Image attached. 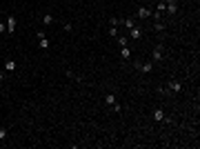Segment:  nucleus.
<instances>
[{"label": "nucleus", "mask_w": 200, "mask_h": 149, "mask_svg": "<svg viewBox=\"0 0 200 149\" xmlns=\"http://www.w3.org/2000/svg\"><path fill=\"white\" fill-rule=\"evenodd\" d=\"M162 45H158V47H153V51H151V60L153 62H160V60H162L165 58V54H162Z\"/></svg>", "instance_id": "obj_1"}, {"label": "nucleus", "mask_w": 200, "mask_h": 149, "mask_svg": "<svg viewBox=\"0 0 200 149\" xmlns=\"http://www.w3.org/2000/svg\"><path fill=\"white\" fill-rule=\"evenodd\" d=\"M38 40H40V49H49V38H47V33H42V31H40L38 33Z\"/></svg>", "instance_id": "obj_2"}, {"label": "nucleus", "mask_w": 200, "mask_h": 149, "mask_svg": "<svg viewBox=\"0 0 200 149\" xmlns=\"http://www.w3.org/2000/svg\"><path fill=\"white\" fill-rule=\"evenodd\" d=\"M169 91H176V94L182 91V82L180 80H169Z\"/></svg>", "instance_id": "obj_3"}, {"label": "nucleus", "mask_w": 200, "mask_h": 149, "mask_svg": "<svg viewBox=\"0 0 200 149\" xmlns=\"http://www.w3.org/2000/svg\"><path fill=\"white\" fill-rule=\"evenodd\" d=\"M138 69H142V73H149V71L153 69V60L145 62V65H142V62H138Z\"/></svg>", "instance_id": "obj_4"}, {"label": "nucleus", "mask_w": 200, "mask_h": 149, "mask_svg": "<svg viewBox=\"0 0 200 149\" xmlns=\"http://www.w3.org/2000/svg\"><path fill=\"white\" fill-rule=\"evenodd\" d=\"M7 31L9 33L16 31V18H14V16H7Z\"/></svg>", "instance_id": "obj_5"}, {"label": "nucleus", "mask_w": 200, "mask_h": 149, "mask_svg": "<svg viewBox=\"0 0 200 149\" xmlns=\"http://www.w3.org/2000/svg\"><path fill=\"white\" fill-rule=\"evenodd\" d=\"M165 5H167V14L174 16L176 14V0H165Z\"/></svg>", "instance_id": "obj_6"}, {"label": "nucleus", "mask_w": 200, "mask_h": 149, "mask_svg": "<svg viewBox=\"0 0 200 149\" xmlns=\"http://www.w3.org/2000/svg\"><path fill=\"white\" fill-rule=\"evenodd\" d=\"M149 16H151V11L147 9V7H140L138 9V18H149Z\"/></svg>", "instance_id": "obj_7"}, {"label": "nucleus", "mask_w": 200, "mask_h": 149, "mask_svg": "<svg viewBox=\"0 0 200 149\" xmlns=\"http://www.w3.org/2000/svg\"><path fill=\"white\" fill-rule=\"evenodd\" d=\"M122 25L127 27V29H134V27H136V18H125V20H122Z\"/></svg>", "instance_id": "obj_8"}, {"label": "nucleus", "mask_w": 200, "mask_h": 149, "mask_svg": "<svg viewBox=\"0 0 200 149\" xmlns=\"http://www.w3.org/2000/svg\"><path fill=\"white\" fill-rule=\"evenodd\" d=\"M162 118H165V111H162V109H156V111H153V120H156V123H162Z\"/></svg>", "instance_id": "obj_9"}, {"label": "nucleus", "mask_w": 200, "mask_h": 149, "mask_svg": "<svg viewBox=\"0 0 200 149\" xmlns=\"http://www.w3.org/2000/svg\"><path fill=\"white\" fill-rule=\"evenodd\" d=\"M14 69H16V60L9 58L7 62H5V71H14Z\"/></svg>", "instance_id": "obj_10"}, {"label": "nucleus", "mask_w": 200, "mask_h": 149, "mask_svg": "<svg viewBox=\"0 0 200 149\" xmlns=\"http://www.w3.org/2000/svg\"><path fill=\"white\" fill-rule=\"evenodd\" d=\"M120 56H122V60H129V58H131V49H129V47H122Z\"/></svg>", "instance_id": "obj_11"}, {"label": "nucleus", "mask_w": 200, "mask_h": 149, "mask_svg": "<svg viewBox=\"0 0 200 149\" xmlns=\"http://www.w3.org/2000/svg\"><path fill=\"white\" fill-rule=\"evenodd\" d=\"M7 136H9V129L7 127H0V142L7 140Z\"/></svg>", "instance_id": "obj_12"}, {"label": "nucleus", "mask_w": 200, "mask_h": 149, "mask_svg": "<svg viewBox=\"0 0 200 149\" xmlns=\"http://www.w3.org/2000/svg\"><path fill=\"white\" fill-rule=\"evenodd\" d=\"M118 45L120 47H127L129 45V36H118Z\"/></svg>", "instance_id": "obj_13"}, {"label": "nucleus", "mask_w": 200, "mask_h": 149, "mask_svg": "<svg viewBox=\"0 0 200 149\" xmlns=\"http://www.w3.org/2000/svg\"><path fill=\"white\" fill-rule=\"evenodd\" d=\"M105 102H107L109 107H111V105H116V96H113V94H107V96H105Z\"/></svg>", "instance_id": "obj_14"}, {"label": "nucleus", "mask_w": 200, "mask_h": 149, "mask_svg": "<svg viewBox=\"0 0 200 149\" xmlns=\"http://www.w3.org/2000/svg\"><path fill=\"white\" fill-rule=\"evenodd\" d=\"M153 29H156V31H165V22L162 20H156V22H153Z\"/></svg>", "instance_id": "obj_15"}, {"label": "nucleus", "mask_w": 200, "mask_h": 149, "mask_svg": "<svg viewBox=\"0 0 200 149\" xmlns=\"http://www.w3.org/2000/svg\"><path fill=\"white\" fill-rule=\"evenodd\" d=\"M51 22H54V16H51V14H45V16H42V25H51Z\"/></svg>", "instance_id": "obj_16"}, {"label": "nucleus", "mask_w": 200, "mask_h": 149, "mask_svg": "<svg viewBox=\"0 0 200 149\" xmlns=\"http://www.w3.org/2000/svg\"><path fill=\"white\" fill-rule=\"evenodd\" d=\"M129 38H134V40H136V38H140V27H134V29H131V36H129Z\"/></svg>", "instance_id": "obj_17"}, {"label": "nucleus", "mask_w": 200, "mask_h": 149, "mask_svg": "<svg viewBox=\"0 0 200 149\" xmlns=\"http://www.w3.org/2000/svg\"><path fill=\"white\" fill-rule=\"evenodd\" d=\"M109 25L111 27H118V25H122V20H120V18H109Z\"/></svg>", "instance_id": "obj_18"}, {"label": "nucleus", "mask_w": 200, "mask_h": 149, "mask_svg": "<svg viewBox=\"0 0 200 149\" xmlns=\"http://www.w3.org/2000/svg\"><path fill=\"white\" fill-rule=\"evenodd\" d=\"M109 36H118V27H111V29H109Z\"/></svg>", "instance_id": "obj_19"}, {"label": "nucleus", "mask_w": 200, "mask_h": 149, "mask_svg": "<svg viewBox=\"0 0 200 149\" xmlns=\"http://www.w3.org/2000/svg\"><path fill=\"white\" fill-rule=\"evenodd\" d=\"M67 78H71V80H78V76H76L73 71H67Z\"/></svg>", "instance_id": "obj_20"}, {"label": "nucleus", "mask_w": 200, "mask_h": 149, "mask_svg": "<svg viewBox=\"0 0 200 149\" xmlns=\"http://www.w3.org/2000/svg\"><path fill=\"white\" fill-rule=\"evenodd\" d=\"M7 31V22H0V33H5Z\"/></svg>", "instance_id": "obj_21"}, {"label": "nucleus", "mask_w": 200, "mask_h": 149, "mask_svg": "<svg viewBox=\"0 0 200 149\" xmlns=\"http://www.w3.org/2000/svg\"><path fill=\"white\" fill-rule=\"evenodd\" d=\"M5 76H7V71H5V69H0V80H5Z\"/></svg>", "instance_id": "obj_22"}]
</instances>
